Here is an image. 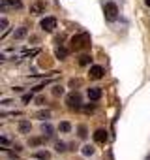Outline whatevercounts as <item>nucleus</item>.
I'll use <instances>...</instances> for the list:
<instances>
[{
  "label": "nucleus",
  "instance_id": "nucleus-29",
  "mask_svg": "<svg viewBox=\"0 0 150 160\" xmlns=\"http://www.w3.org/2000/svg\"><path fill=\"white\" fill-rule=\"evenodd\" d=\"M144 4H146V6H150V0H144Z\"/></svg>",
  "mask_w": 150,
  "mask_h": 160
},
{
  "label": "nucleus",
  "instance_id": "nucleus-24",
  "mask_svg": "<svg viewBox=\"0 0 150 160\" xmlns=\"http://www.w3.org/2000/svg\"><path fill=\"white\" fill-rule=\"evenodd\" d=\"M83 109H85L87 113H92V111H94V104H90V106H83Z\"/></svg>",
  "mask_w": 150,
  "mask_h": 160
},
{
  "label": "nucleus",
  "instance_id": "nucleus-11",
  "mask_svg": "<svg viewBox=\"0 0 150 160\" xmlns=\"http://www.w3.org/2000/svg\"><path fill=\"white\" fill-rule=\"evenodd\" d=\"M54 55H56V58H60V60H64L66 57H68V49L66 47H56V51H54Z\"/></svg>",
  "mask_w": 150,
  "mask_h": 160
},
{
  "label": "nucleus",
  "instance_id": "nucleus-3",
  "mask_svg": "<svg viewBox=\"0 0 150 160\" xmlns=\"http://www.w3.org/2000/svg\"><path fill=\"white\" fill-rule=\"evenodd\" d=\"M103 13H105V19L107 21H116L118 19V8H116V4L115 2H107L105 4V8H103Z\"/></svg>",
  "mask_w": 150,
  "mask_h": 160
},
{
  "label": "nucleus",
  "instance_id": "nucleus-5",
  "mask_svg": "<svg viewBox=\"0 0 150 160\" xmlns=\"http://www.w3.org/2000/svg\"><path fill=\"white\" fill-rule=\"evenodd\" d=\"M45 12V2L43 0H36V2L30 6V15H41Z\"/></svg>",
  "mask_w": 150,
  "mask_h": 160
},
{
  "label": "nucleus",
  "instance_id": "nucleus-25",
  "mask_svg": "<svg viewBox=\"0 0 150 160\" xmlns=\"http://www.w3.org/2000/svg\"><path fill=\"white\" fill-rule=\"evenodd\" d=\"M41 141H43L41 138H34V139H30V145H40Z\"/></svg>",
  "mask_w": 150,
  "mask_h": 160
},
{
  "label": "nucleus",
  "instance_id": "nucleus-30",
  "mask_svg": "<svg viewBox=\"0 0 150 160\" xmlns=\"http://www.w3.org/2000/svg\"><path fill=\"white\" fill-rule=\"evenodd\" d=\"M146 160H150V154H148V156H146Z\"/></svg>",
  "mask_w": 150,
  "mask_h": 160
},
{
  "label": "nucleus",
  "instance_id": "nucleus-28",
  "mask_svg": "<svg viewBox=\"0 0 150 160\" xmlns=\"http://www.w3.org/2000/svg\"><path fill=\"white\" fill-rule=\"evenodd\" d=\"M36 102H38V104H43V102H45V98H43V96H38V98H36Z\"/></svg>",
  "mask_w": 150,
  "mask_h": 160
},
{
  "label": "nucleus",
  "instance_id": "nucleus-22",
  "mask_svg": "<svg viewBox=\"0 0 150 160\" xmlns=\"http://www.w3.org/2000/svg\"><path fill=\"white\" fill-rule=\"evenodd\" d=\"M6 27H8V19H6V17H2V19H0V28L6 30Z\"/></svg>",
  "mask_w": 150,
  "mask_h": 160
},
{
  "label": "nucleus",
  "instance_id": "nucleus-15",
  "mask_svg": "<svg viewBox=\"0 0 150 160\" xmlns=\"http://www.w3.org/2000/svg\"><path fill=\"white\" fill-rule=\"evenodd\" d=\"M77 132H79V138H81V139H85V138L88 136V130H87V126H85V124H81V126L77 128Z\"/></svg>",
  "mask_w": 150,
  "mask_h": 160
},
{
  "label": "nucleus",
  "instance_id": "nucleus-1",
  "mask_svg": "<svg viewBox=\"0 0 150 160\" xmlns=\"http://www.w3.org/2000/svg\"><path fill=\"white\" fill-rule=\"evenodd\" d=\"M71 51H81V49H87L90 47V34L87 32H81V34H75L71 38Z\"/></svg>",
  "mask_w": 150,
  "mask_h": 160
},
{
  "label": "nucleus",
  "instance_id": "nucleus-16",
  "mask_svg": "<svg viewBox=\"0 0 150 160\" xmlns=\"http://www.w3.org/2000/svg\"><path fill=\"white\" fill-rule=\"evenodd\" d=\"M53 94H54V96H62V94H64V87H62V85H54V87H53Z\"/></svg>",
  "mask_w": 150,
  "mask_h": 160
},
{
  "label": "nucleus",
  "instance_id": "nucleus-20",
  "mask_svg": "<svg viewBox=\"0 0 150 160\" xmlns=\"http://www.w3.org/2000/svg\"><path fill=\"white\" fill-rule=\"evenodd\" d=\"M58 128H60V132H69V130H71V124L64 121V122H60V126H58Z\"/></svg>",
  "mask_w": 150,
  "mask_h": 160
},
{
  "label": "nucleus",
  "instance_id": "nucleus-19",
  "mask_svg": "<svg viewBox=\"0 0 150 160\" xmlns=\"http://www.w3.org/2000/svg\"><path fill=\"white\" fill-rule=\"evenodd\" d=\"M34 117H36V119H49V117H51V113H49V111H38Z\"/></svg>",
  "mask_w": 150,
  "mask_h": 160
},
{
  "label": "nucleus",
  "instance_id": "nucleus-9",
  "mask_svg": "<svg viewBox=\"0 0 150 160\" xmlns=\"http://www.w3.org/2000/svg\"><path fill=\"white\" fill-rule=\"evenodd\" d=\"M94 139H96L98 143H105V141H107V130H103V128L96 130V132H94Z\"/></svg>",
  "mask_w": 150,
  "mask_h": 160
},
{
  "label": "nucleus",
  "instance_id": "nucleus-17",
  "mask_svg": "<svg viewBox=\"0 0 150 160\" xmlns=\"http://www.w3.org/2000/svg\"><path fill=\"white\" fill-rule=\"evenodd\" d=\"M83 154H85V156L94 154V147H92V145H85V147H83Z\"/></svg>",
  "mask_w": 150,
  "mask_h": 160
},
{
  "label": "nucleus",
  "instance_id": "nucleus-27",
  "mask_svg": "<svg viewBox=\"0 0 150 160\" xmlns=\"http://www.w3.org/2000/svg\"><path fill=\"white\" fill-rule=\"evenodd\" d=\"M30 100H32V94H25L23 96V102H30Z\"/></svg>",
  "mask_w": 150,
  "mask_h": 160
},
{
  "label": "nucleus",
  "instance_id": "nucleus-7",
  "mask_svg": "<svg viewBox=\"0 0 150 160\" xmlns=\"http://www.w3.org/2000/svg\"><path fill=\"white\" fill-rule=\"evenodd\" d=\"M101 94H103V92H101V89H100V87H90V89H88V98H90L92 102L100 100V98H101Z\"/></svg>",
  "mask_w": 150,
  "mask_h": 160
},
{
  "label": "nucleus",
  "instance_id": "nucleus-4",
  "mask_svg": "<svg viewBox=\"0 0 150 160\" xmlns=\"http://www.w3.org/2000/svg\"><path fill=\"white\" fill-rule=\"evenodd\" d=\"M40 27H41L45 32H53V30L56 28V19H54V17H43L41 23H40Z\"/></svg>",
  "mask_w": 150,
  "mask_h": 160
},
{
  "label": "nucleus",
  "instance_id": "nucleus-13",
  "mask_svg": "<svg viewBox=\"0 0 150 160\" xmlns=\"http://www.w3.org/2000/svg\"><path fill=\"white\" fill-rule=\"evenodd\" d=\"M34 156H36L38 160H49V158H51V152H49V151H36Z\"/></svg>",
  "mask_w": 150,
  "mask_h": 160
},
{
  "label": "nucleus",
  "instance_id": "nucleus-18",
  "mask_svg": "<svg viewBox=\"0 0 150 160\" xmlns=\"http://www.w3.org/2000/svg\"><path fill=\"white\" fill-rule=\"evenodd\" d=\"M90 60H92V58H90L88 55H83V57L79 58V64H81V66H87V64H90Z\"/></svg>",
  "mask_w": 150,
  "mask_h": 160
},
{
  "label": "nucleus",
  "instance_id": "nucleus-21",
  "mask_svg": "<svg viewBox=\"0 0 150 160\" xmlns=\"http://www.w3.org/2000/svg\"><path fill=\"white\" fill-rule=\"evenodd\" d=\"M56 151L58 152H64L66 151V143L64 141H56Z\"/></svg>",
  "mask_w": 150,
  "mask_h": 160
},
{
  "label": "nucleus",
  "instance_id": "nucleus-2",
  "mask_svg": "<svg viewBox=\"0 0 150 160\" xmlns=\"http://www.w3.org/2000/svg\"><path fill=\"white\" fill-rule=\"evenodd\" d=\"M66 104H68V108L69 109H73V111H77V109H81L83 108V100H81V94L79 92H69L68 96H66Z\"/></svg>",
  "mask_w": 150,
  "mask_h": 160
},
{
  "label": "nucleus",
  "instance_id": "nucleus-6",
  "mask_svg": "<svg viewBox=\"0 0 150 160\" xmlns=\"http://www.w3.org/2000/svg\"><path fill=\"white\" fill-rule=\"evenodd\" d=\"M0 6H2V10H6L8 6H12V8H23V2H21V0H0Z\"/></svg>",
  "mask_w": 150,
  "mask_h": 160
},
{
  "label": "nucleus",
  "instance_id": "nucleus-12",
  "mask_svg": "<svg viewBox=\"0 0 150 160\" xmlns=\"http://www.w3.org/2000/svg\"><path fill=\"white\" fill-rule=\"evenodd\" d=\"M30 128H32V126H30L28 121H21V122H19V132H21V134H28Z\"/></svg>",
  "mask_w": 150,
  "mask_h": 160
},
{
  "label": "nucleus",
  "instance_id": "nucleus-26",
  "mask_svg": "<svg viewBox=\"0 0 150 160\" xmlns=\"http://www.w3.org/2000/svg\"><path fill=\"white\" fill-rule=\"evenodd\" d=\"M45 58H47V57H45ZM45 58H41L40 64H41V66H51V60H45Z\"/></svg>",
  "mask_w": 150,
  "mask_h": 160
},
{
  "label": "nucleus",
  "instance_id": "nucleus-14",
  "mask_svg": "<svg viewBox=\"0 0 150 160\" xmlns=\"http://www.w3.org/2000/svg\"><path fill=\"white\" fill-rule=\"evenodd\" d=\"M26 34H28V30L23 27V28H17V30L13 32V38H15V40H21V38H25Z\"/></svg>",
  "mask_w": 150,
  "mask_h": 160
},
{
  "label": "nucleus",
  "instance_id": "nucleus-10",
  "mask_svg": "<svg viewBox=\"0 0 150 160\" xmlns=\"http://www.w3.org/2000/svg\"><path fill=\"white\" fill-rule=\"evenodd\" d=\"M53 130H54V128H53L49 122H43V124H41V132H43V138H51V136H53Z\"/></svg>",
  "mask_w": 150,
  "mask_h": 160
},
{
  "label": "nucleus",
  "instance_id": "nucleus-8",
  "mask_svg": "<svg viewBox=\"0 0 150 160\" xmlns=\"http://www.w3.org/2000/svg\"><path fill=\"white\" fill-rule=\"evenodd\" d=\"M103 72H105V70H103L101 66H92L88 75H90L92 79H101V77H103Z\"/></svg>",
  "mask_w": 150,
  "mask_h": 160
},
{
  "label": "nucleus",
  "instance_id": "nucleus-23",
  "mask_svg": "<svg viewBox=\"0 0 150 160\" xmlns=\"http://www.w3.org/2000/svg\"><path fill=\"white\" fill-rule=\"evenodd\" d=\"M0 145H2V147H8V145H10V139H8V138H0Z\"/></svg>",
  "mask_w": 150,
  "mask_h": 160
}]
</instances>
